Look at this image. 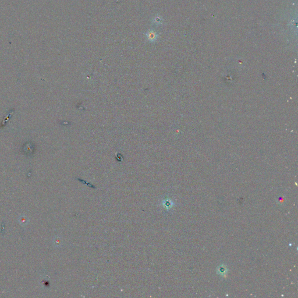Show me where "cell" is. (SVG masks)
<instances>
[{
    "instance_id": "6da1fadb",
    "label": "cell",
    "mask_w": 298,
    "mask_h": 298,
    "mask_svg": "<svg viewBox=\"0 0 298 298\" xmlns=\"http://www.w3.org/2000/svg\"><path fill=\"white\" fill-rule=\"evenodd\" d=\"M217 272L218 274H219L221 277H224L226 276V275L228 272V269H227L226 265H225L224 264H221L218 267Z\"/></svg>"
},
{
    "instance_id": "7a4b0ae2",
    "label": "cell",
    "mask_w": 298,
    "mask_h": 298,
    "mask_svg": "<svg viewBox=\"0 0 298 298\" xmlns=\"http://www.w3.org/2000/svg\"><path fill=\"white\" fill-rule=\"evenodd\" d=\"M165 206L167 209H170L172 206V203L170 200H166L165 202Z\"/></svg>"
}]
</instances>
